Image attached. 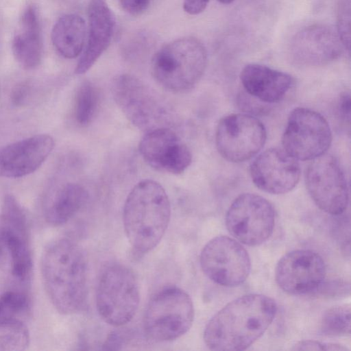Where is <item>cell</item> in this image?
<instances>
[{"label": "cell", "instance_id": "1", "mask_svg": "<svg viewBox=\"0 0 351 351\" xmlns=\"http://www.w3.org/2000/svg\"><path fill=\"white\" fill-rule=\"evenodd\" d=\"M276 311L275 301L267 295H242L210 319L204 332L205 344L213 350H244L265 333Z\"/></svg>", "mask_w": 351, "mask_h": 351}, {"label": "cell", "instance_id": "2", "mask_svg": "<svg viewBox=\"0 0 351 351\" xmlns=\"http://www.w3.org/2000/svg\"><path fill=\"white\" fill-rule=\"evenodd\" d=\"M46 291L58 312L73 314L84 306L87 295V261L83 250L69 239L45 248L41 261Z\"/></svg>", "mask_w": 351, "mask_h": 351}, {"label": "cell", "instance_id": "3", "mask_svg": "<svg viewBox=\"0 0 351 351\" xmlns=\"http://www.w3.org/2000/svg\"><path fill=\"white\" fill-rule=\"evenodd\" d=\"M171 216L170 202L157 182L144 180L128 194L123 207V226L132 247L140 254L153 250L163 237Z\"/></svg>", "mask_w": 351, "mask_h": 351}, {"label": "cell", "instance_id": "4", "mask_svg": "<svg viewBox=\"0 0 351 351\" xmlns=\"http://www.w3.org/2000/svg\"><path fill=\"white\" fill-rule=\"evenodd\" d=\"M204 45L193 37L176 39L154 56L151 69L155 80L173 92L191 89L201 79L206 66Z\"/></svg>", "mask_w": 351, "mask_h": 351}, {"label": "cell", "instance_id": "5", "mask_svg": "<svg viewBox=\"0 0 351 351\" xmlns=\"http://www.w3.org/2000/svg\"><path fill=\"white\" fill-rule=\"evenodd\" d=\"M194 319L190 296L182 289H162L150 300L143 317L146 335L157 341L174 340L185 334Z\"/></svg>", "mask_w": 351, "mask_h": 351}, {"label": "cell", "instance_id": "6", "mask_svg": "<svg viewBox=\"0 0 351 351\" xmlns=\"http://www.w3.org/2000/svg\"><path fill=\"white\" fill-rule=\"evenodd\" d=\"M112 93L124 115L138 129L147 132L170 124L168 107L138 78L129 74L119 75L113 82Z\"/></svg>", "mask_w": 351, "mask_h": 351}, {"label": "cell", "instance_id": "7", "mask_svg": "<svg viewBox=\"0 0 351 351\" xmlns=\"http://www.w3.org/2000/svg\"><path fill=\"white\" fill-rule=\"evenodd\" d=\"M139 289L133 273L113 264L102 271L96 291L97 311L106 323L119 326L129 322L139 304Z\"/></svg>", "mask_w": 351, "mask_h": 351}, {"label": "cell", "instance_id": "8", "mask_svg": "<svg viewBox=\"0 0 351 351\" xmlns=\"http://www.w3.org/2000/svg\"><path fill=\"white\" fill-rule=\"evenodd\" d=\"M332 132L326 119L317 112L296 108L288 118L282 137L283 150L297 160H312L330 147Z\"/></svg>", "mask_w": 351, "mask_h": 351}, {"label": "cell", "instance_id": "9", "mask_svg": "<svg viewBox=\"0 0 351 351\" xmlns=\"http://www.w3.org/2000/svg\"><path fill=\"white\" fill-rule=\"evenodd\" d=\"M275 224L272 205L254 193L239 195L229 207L226 225L229 232L241 243L255 246L266 241Z\"/></svg>", "mask_w": 351, "mask_h": 351}, {"label": "cell", "instance_id": "10", "mask_svg": "<svg viewBox=\"0 0 351 351\" xmlns=\"http://www.w3.org/2000/svg\"><path fill=\"white\" fill-rule=\"evenodd\" d=\"M0 242L9 253L13 277L27 282L32 269L29 223L21 205L12 195L5 196L0 210Z\"/></svg>", "mask_w": 351, "mask_h": 351}, {"label": "cell", "instance_id": "11", "mask_svg": "<svg viewBox=\"0 0 351 351\" xmlns=\"http://www.w3.org/2000/svg\"><path fill=\"white\" fill-rule=\"evenodd\" d=\"M307 191L323 211L339 215L347 208L349 192L346 178L338 160L323 154L308 164L305 172Z\"/></svg>", "mask_w": 351, "mask_h": 351}, {"label": "cell", "instance_id": "12", "mask_svg": "<svg viewBox=\"0 0 351 351\" xmlns=\"http://www.w3.org/2000/svg\"><path fill=\"white\" fill-rule=\"evenodd\" d=\"M266 138L265 128L258 119L247 114H232L219 121L215 144L224 159L242 162L252 158L263 148Z\"/></svg>", "mask_w": 351, "mask_h": 351}, {"label": "cell", "instance_id": "13", "mask_svg": "<svg viewBox=\"0 0 351 351\" xmlns=\"http://www.w3.org/2000/svg\"><path fill=\"white\" fill-rule=\"evenodd\" d=\"M200 265L205 275L224 287H236L247 278L251 262L246 250L236 240L226 236L212 239L200 254Z\"/></svg>", "mask_w": 351, "mask_h": 351}, {"label": "cell", "instance_id": "14", "mask_svg": "<svg viewBox=\"0 0 351 351\" xmlns=\"http://www.w3.org/2000/svg\"><path fill=\"white\" fill-rule=\"evenodd\" d=\"M325 276L324 261L319 254L311 250H297L287 253L279 260L275 271L280 288L293 295L315 291Z\"/></svg>", "mask_w": 351, "mask_h": 351}, {"label": "cell", "instance_id": "15", "mask_svg": "<svg viewBox=\"0 0 351 351\" xmlns=\"http://www.w3.org/2000/svg\"><path fill=\"white\" fill-rule=\"evenodd\" d=\"M139 152L153 168L173 174L184 172L192 160L189 147L169 128L147 132L139 143Z\"/></svg>", "mask_w": 351, "mask_h": 351}, {"label": "cell", "instance_id": "16", "mask_svg": "<svg viewBox=\"0 0 351 351\" xmlns=\"http://www.w3.org/2000/svg\"><path fill=\"white\" fill-rule=\"evenodd\" d=\"M254 184L271 194H284L291 191L300 177L298 160L284 150L268 149L260 154L250 166Z\"/></svg>", "mask_w": 351, "mask_h": 351}, {"label": "cell", "instance_id": "17", "mask_svg": "<svg viewBox=\"0 0 351 351\" xmlns=\"http://www.w3.org/2000/svg\"><path fill=\"white\" fill-rule=\"evenodd\" d=\"M346 49L337 32L324 24L307 26L292 38L291 57L298 64L322 65L339 58Z\"/></svg>", "mask_w": 351, "mask_h": 351}, {"label": "cell", "instance_id": "18", "mask_svg": "<svg viewBox=\"0 0 351 351\" xmlns=\"http://www.w3.org/2000/svg\"><path fill=\"white\" fill-rule=\"evenodd\" d=\"M54 147L53 138L37 134L12 143L0 151V177L16 178L34 172Z\"/></svg>", "mask_w": 351, "mask_h": 351}, {"label": "cell", "instance_id": "19", "mask_svg": "<svg viewBox=\"0 0 351 351\" xmlns=\"http://www.w3.org/2000/svg\"><path fill=\"white\" fill-rule=\"evenodd\" d=\"M88 34L75 72H87L110 45L115 18L106 0H90L88 6Z\"/></svg>", "mask_w": 351, "mask_h": 351}, {"label": "cell", "instance_id": "20", "mask_svg": "<svg viewBox=\"0 0 351 351\" xmlns=\"http://www.w3.org/2000/svg\"><path fill=\"white\" fill-rule=\"evenodd\" d=\"M240 80L248 95L264 104L280 101L293 84L289 74L254 63L243 68Z\"/></svg>", "mask_w": 351, "mask_h": 351}, {"label": "cell", "instance_id": "21", "mask_svg": "<svg viewBox=\"0 0 351 351\" xmlns=\"http://www.w3.org/2000/svg\"><path fill=\"white\" fill-rule=\"evenodd\" d=\"M12 52L25 69L36 67L40 62L43 43L40 24L36 8L28 5L23 12L21 30L12 40Z\"/></svg>", "mask_w": 351, "mask_h": 351}, {"label": "cell", "instance_id": "22", "mask_svg": "<svg viewBox=\"0 0 351 351\" xmlns=\"http://www.w3.org/2000/svg\"><path fill=\"white\" fill-rule=\"evenodd\" d=\"M88 197L86 190L79 184L62 185L45 202V220L53 226L66 223L84 206Z\"/></svg>", "mask_w": 351, "mask_h": 351}, {"label": "cell", "instance_id": "23", "mask_svg": "<svg viewBox=\"0 0 351 351\" xmlns=\"http://www.w3.org/2000/svg\"><path fill=\"white\" fill-rule=\"evenodd\" d=\"M86 37V24L75 14L60 17L51 31V40L56 50L64 58H74L82 51Z\"/></svg>", "mask_w": 351, "mask_h": 351}, {"label": "cell", "instance_id": "24", "mask_svg": "<svg viewBox=\"0 0 351 351\" xmlns=\"http://www.w3.org/2000/svg\"><path fill=\"white\" fill-rule=\"evenodd\" d=\"M99 105V93L90 82L79 88L75 98V114L77 121L82 125L89 124L95 118Z\"/></svg>", "mask_w": 351, "mask_h": 351}, {"label": "cell", "instance_id": "25", "mask_svg": "<svg viewBox=\"0 0 351 351\" xmlns=\"http://www.w3.org/2000/svg\"><path fill=\"white\" fill-rule=\"evenodd\" d=\"M350 329V305L335 306L324 313L321 319L320 330L324 335H349Z\"/></svg>", "mask_w": 351, "mask_h": 351}, {"label": "cell", "instance_id": "26", "mask_svg": "<svg viewBox=\"0 0 351 351\" xmlns=\"http://www.w3.org/2000/svg\"><path fill=\"white\" fill-rule=\"evenodd\" d=\"M29 334L21 321L0 322V351H21L27 348Z\"/></svg>", "mask_w": 351, "mask_h": 351}, {"label": "cell", "instance_id": "27", "mask_svg": "<svg viewBox=\"0 0 351 351\" xmlns=\"http://www.w3.org/2000/svg\"><path fill=\"white\" fill-rule=\"evenodd\" d=\"M30 300L26 292L8 290L0 295V322L21 321L29 307Z\"/></svg>", "mask_w": 351, "mask_h": 351}, {"label": "cell", "instance_id": "28", "mask_svg": "<svg viewBox=\"0 0 351 351\" xmlns=\"http://www.w3.org/2000/svg\"><path fill=\"white\" fill-rule=\"evenodd\" d=\"M337 32L348 51L350 46V0H338Z\"/></svg>", "mask_w": 351, "mask_h": 351}, {"label": "cell", "instance_id": "29", "mask_svg": "<svg viewBox=\"0 0 351 351\" xmlns=\"http://www.w3.org/2000/svg\"><path fill=\"white\" fill-rule=\"evenodd\" d=\"M319 294L330 298L341 297L346 295L350 291V284L347 282L335 280L324 282L315 290Z\"/></svg>", "mask_w": 351, "mask_h": 351}, {"label": "cell", "instance_id": "30", "mask_svg": "<svg viewBox=\"0 0 351 351\" xmlns=\"http://www.w3.org/2000/svg\"><path fill=\"white\" fill-rule=\"evenodd\" d=\"M293 350H337L346 351L348 350L346 347L340 344L332 343L320 342L315 340H304L295 343Z\"/></svg>", "mask_w": 351, "mask_h": 351}, {"label": "cell", "instance_id": "31", "mask_svg": "<svg viewBox=\"0 0 351 351\" xmlns=\"http://www.w3.org/2000/svg\"><path fill=\"white\" fill-rule=\"evenodd\" d=\"M123 9L132 15H139L149 7L151 0H119Z\"/></svg>", "mask_w": 351, "mask_h": 351}, {"label": "cell", "instance_id": "32", "mask_svg": "<svg viewBox=\"0 0 351 351\" xmlns=\"http://www.w3.org/2000/svg\"><path fill=\"white\" fill-rule=\"evenodd\" d=\"M210 0H184L183 8L191 15H196L202 12Z\"/></svg>", "mask_w": 351, "mask_h": 351}, {"label": "cell", "instance_id": "33", "mask_svg": "<svg viewBox=\"0 0 351 351\" xmlns=\"http://www.w3.org/2000/svg\"><path fill=\"white\" fill-rule=\"evenodd\" d=\"M337 109L341 118L349 123L350 119V97L348 93H344L341 95L338 101Z\"/></svg>", "mask_w": 351, "mask_h": 351}, {"label": "cell", "instance_id": "34", "mask_svg": "<svg viewBox=\"0 0 351 351\" xmlns=\"http://www.w3.org/2000/svg\"><path fill=\"white\" fill-rule=\"evenodd\" d=\"M27 88L25 86H18L14 88L12 93V99L16 104H21L27 95Z\"/></svg>", "mask_w": 351, "mask_h": 351}, {"label": "cell", "instance_id": "35", "mask_svg": "<svg viewBox=\"0 0 351 351\" xmlns=\"http://www.w3.org/2000/svg\"><path fill=\"white\" fill-rule=\"evenodd\" d=\"M216 1H217L218 2H219L222 4L228 5V4L232 3L234 0H216Z\"/></svg>", "mask_w": 351, "mask_h": 351}, {"label": "cell", "instance_id": "36", "mask_svg": "<svg viewBox=\"0 0 351 351\" xmlns=\"http://www.w3.org/2000/svg\"><path fill=\"white\" fill-rule=\"evenodd\" d=\"M1 245H0V256H1Z\"/></svg>", "mask_w": 351, "mask_h": 351}]
</instances>
